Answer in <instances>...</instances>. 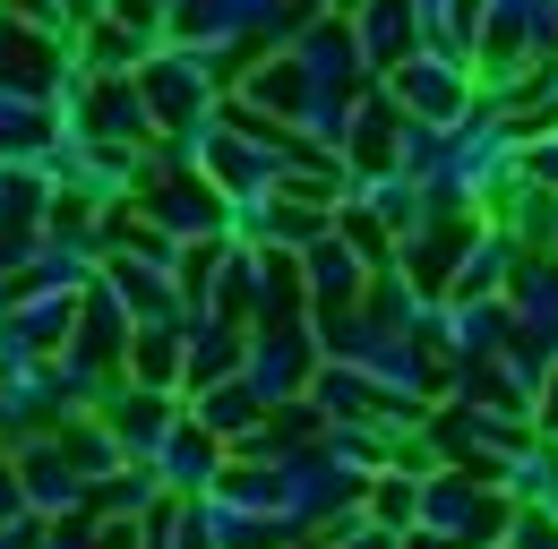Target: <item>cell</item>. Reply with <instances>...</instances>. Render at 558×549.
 I'll list each match as a JSON object with an SVG mask.
<instances>
[{"instance_id": "6da1fadb", "label": "cell", "mask_w": 558, "mask_h": 549, "mask_svg": "<svg viewBox=\"0 0 558 549\" xmlns=\"http://www.w3.org/2000/svg\"><path fill=\"white\" fill-rule=\"evenodd\" d=\"M232 69H241V52H215V44H155L130 77H138L146 112H155V130H181V121H198V112H215L223 95H232Z\"/></svg>"}, {"instance_id": "7a4b0ae2", "label": "cell", "mask_w": 558, "mask_h": 549, "mask_svg": "<svg viewBox=\"0 0 558 549\" xmlns=\"http://www.w3.org/2000/svg\"><path fill=\"white\" fill-rule=\"evenodd\" d=\"M378 86H387V103H396V112L438 121V130H447V121H456V112L482 95V77H473V61H464L456 44H413V52L387 69Z\"/></svg>"}, {"instance_id": "3957f363", "label": "cell", "mask_w": 558, "mask_h": 549, "mask_svg": "<svg viewBox=\"0 0 558 549\" xmlns=\"http://www.w3.org/2000/svg\"><path fill=\"white\" fill-rule=\"evenodd\" d=\"M9 473H17V498H26V515H35V524L95 515V489L70 473V455H61V438H52V429L17 438V447H9Z\"/></svg>"}, {"instance_id": "277c9868", "label": "cell", "mask_w": 558, "mask_h": 549, "mask_svg": "<svg viewBox=\"0 0 558 549\" xmlns=\"http://www.w3.org/2000/svg\"><path fill=\"white\" fill-rule=\"evenodd\" d=\"M86 146H121V155H138V146H155V112H146L138 77H86V95H77L70 112H61Z\"/></svg>"}, {"instance_id": "5b68a950", "label": "cell", "mask_w": 558, "mask_h": 549, "mask_svg": "<svg viewBox=\"0 0 558 549\" xmlns=\"http://www.w3.org/2000/svg\"><path fill=\"white\" fill-rule=\"evenodd\" d=\"M130 206H138L155 232H172V241H215L223 232V190H215L207 172H155Z\"/></svg>"}, {"instance_id": "8992f818", "label": "cell", "mask_w": 558, "mask_h": 549, "mask_svg": "<svg viewBox=\"0 0 558 549\" xmlns=\"http://www.w3.org/2000/svg\"><path fill=\"white\" fill-rule=\"evenodd\" d=\"M369 274H378V258L352 241L344 223H336V232H318V241L301 249V292H310V309H361Z\"/></svg>"}, {"instance_id": "52a82bcc", "label": "cell", "mask_w": 558, "mask_h": 549, "mask_svg": "<svg viewBox=\"0 0 558 549\" xmlns=\"http://www.w3.org/2000/svg\"><path fill=\"white\" fill-rule=\"evenodd\" d=\"M95 283L121 301V318H130V327H181V318H190V309H181L172 267H146V258H130V249H104Z\"/></svg>"}, {"instance_id": "ba28073f", "label": "cell", "mask_w": 558, "mask_h": 549, "mask_svg": "<svg viewBox=\"0 0 558 549\" xmlns=\"http://www.w3.org/2000/svg\"><path fill=\"white\" fill-rule=\"evenodd\" d=\"M95 420L112 429V447H121L130 464H146V455L163 447V429L181 420V395H172V387H130V378H112V395L95 404Z\"/></svg>"}, {"instance_id": "9c48e42d", "label": "cell", "mask_w": 558, "mask_h": 549, "mask_svg": "<svg viewBox=\"0 0 558 549\" xmlns=\"http://www.w3.org/2000/svg\"><path fill=\"white\" fill-rule=\"evenodd\" d=\"M241 352H250V327H241V318L190 309V318H181V395H198L215 378H241Z\"/></svg>"}, {"instance_id": "30bf717a", "label": "cell", "mask_w": 558, "mask_h": 549, "mask_svg": "<svg viewBox=\"0 0 558 549\" xmlns=\"http://www.w3.org/2000/svg\"><path fill=\"white\" fill-rule=\"evenodd\" d=\"M515 343V318H507V301L498 292H482V301H447L438 309V361L456 369V361H489V352H507Z\"/></svg>"}, {"instance_id": "8fae6325", "label": "cell", "mask_w": 558, "mask_h": 549, "mask_svg": "<svg viewBox=\"0 0 558 549\" xmlns=\"http://www.w3.org/2000/svg\"><path fill=\"white\" fill-rule=\"evenodd\" d=\"M223 455H232V447H223V438H207V429H198V420L181 412V420L163 429V447H155L146 464H155V480H163L172 498H198V489H215V473H223Z\"/></svg>"}, {"instance_id": "7c38bea8", "label": "cell", "mask_w": 558, "mask_h": 549, "mask_svg": "<svg viewBox=\"0 0 558 549\" xmlns=\"http://www.w3.org/2000/svg\"><path fill=\"white\" fill-rule=\"evenodd\" d=\"M0 327L26 343V352H61L70 327H77V292H61V283H17L0 301Z\"/></svg>"}, {"instance_id": "4fadbf2b", "label": "cell", "mask_w": 558, "mask_h": 549, "mask_svg": "<svg viewBox=\"0 0 558 549\" xmlns=\"http://www.w3.org/2000/svg\"><path fill=\"white\" fill-rule=\"evenodd\" d=\"M515 258H524V249H515L498 223H464V241H456V267H447V301H482V292H507Z\"/></svg>"}, {"instance_id": "5bb4252c", "label": "cell", "mask_w": 558, "mask_h": 549, "mask_svg": "<svg viewBox=\"0 0 558 549\" xmlns=\"http://www.w3.org/2000/svg\"><path fill=\"white\" fill-rule=\"evenodd\" d=\"M344 26H352V52H361V69H369V77H387V69H396V61L421 44V35H413V9H404V0H361Z\"/></svg>"}, {"instance_id": "9a60e30c", "label": "cell", "mask_w": 558, "mask_h": 549, "mask_svg": "<svg viewBox=\"0 0 558 549\" xmlns=\"http://www.w3.org/2000/svg\"><path fill=\"white\" fill-rule=\"evenodd\" d=\"M61 130L52 95H26V86H0V163H35L44 137Z\"/></svg>"}, {"instance_id": "2e32d148", "label": "cell", "mask_w": 558, "mask_h": 549, "mask_svg": "<svg viewBox=\"0 0 558 549\" xmlns=\"http://www.w3.org/2000/svg\"><path fill=\"white\" fill-rule=\"evenodd\" d=\"M52 438H61V455H70V473L86 480V489H95L104 473H121V464H130V455L112 447V429H104L95 412H77V420H52Z\"/></svg>"}, {"instance_id": "e0dca14e", "label": "cell", "mask_w": 558, "mask_h": 549, "mask_svg": "<svg viewBox=\"0 0 558 549\" xmlns=\"http://www.w3.org/2000/svg\"><path fill=\"white\" fill-rule=\"evenodd\" d=\"M52 181L35 172V163H0V232H35L44 215H52Z\"/></svg>"}, {"instance_id": "ac0fdd59", "label": "cell", "mask_w": 558, "mask_h": 549, "mask_svg": "<svg viewBox=\"0 0 558 549\" xmlns=\"http://www.w3.org/2000/svg\"><path fill=\"white\" fill-rule=\"evenodd\" d=\"M498 549H558V515L550 507H515L507 533H498Z\"/></svg>"}, {"instance_id": "d6986e66", "label": "cell", "mask_w": 558, "mask_h": 549, "mask_svg": "<svg viewBox=\"0 0 558 549\" xmlns=\"http://www.w3.org/2000/svg\"><path fill=\"white\" fill-rule=\"evenodd\" d=\"M533 429L558 438V352H550V369H542V395H533Z\"/></svg>"}, {"instance_id": "ffe728a7", "label": "cell", "mask_w": 558, "mask_h": 549, "mask_svg": "<svg viewBox=\"0 0 558 549\" xmlns=\"http://www.w3.org/2000/svg\"><path fill=\"white\" fill-rule=\"evenodd\" d=\"M9 515H26V498H17V473H9V447H0V524Z\"/></svg>"}]
</instances>
